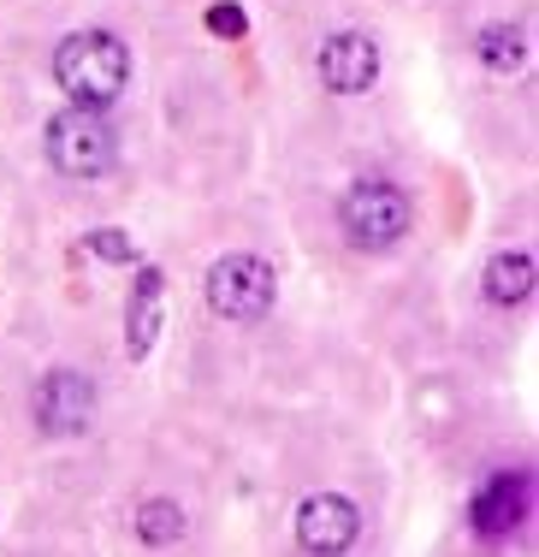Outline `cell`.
<instances>
[{"instance_id":"9c48e42d","label":"cell","mask_w":539,"mask_h":557,"mask_svg":"<svg viewBox=\"0 0 539 557\" xmlns=\"http://www.w3.org/2000/svg\"><path fill=\"white\" fill-rule=\"evenodd\" d=\"M161 297H166L161 268H137V278H130V302H125V350L130 356L154 350V333H161Z\"/></svg>"},{"instance_id":"8992f818","label":"cell","mask_w":539,"mask_h":557,"mask_svg":"<svg viewBox=\"0 0 539 557\" xmlns=\"http://www.w3.org/2000/svg\"><path fill=\"white\" fill-rule=\"evenodd\" d=\"M321 84L333 96H367L379 84V42L362 30H338L321 42Z\"/></svg>"},{"instance_id":"ba28073f","label":"cell","mask_w":539,"mask_h":557,"mask_svg":"<svg viewBox=\"0 0 539 557\" xmlns=\"http://www.w3.org/2000/svg\"><path fill=\"white\" fill-rule=\"evenodd\" d=\"M528 493H534V481L522 469L516 474H492V481L475 493V528H480L486 540L522 528V516H528Z\"/></svg>"},{"instance_id":"5b68a950","label":"cell","mask_w":539,"mask_h":557,"mask_svg":"<svg viewBox=\"0 0 539 557\" xmlns=\"http://www.w3.org/2000/svg\"><path fill=\"white\" fill-rule=\"evenodd\" d=\"M362 540V510L344 493H309L297 504V546L309 557H344Z\"/></svg>"},{"instance_id":"30bf717a","label":"cell","mask_w":539,"mask_h":557,"mask_svg":"<svg viewBox=\"0 0 539 557\" xmlns=\"http://www.w3.org/2000/svg\"><path fill=\"white\" fill-rule=\"evenodd\" d=\"M480 290H486V302H498V309L528 302L534 297V256L528 249H498V256L486 261V273H480Z\"/></svg>"},{"instance_id":"4fadbf2b","label":"cell","mask_w":539,"mask_h":557,"mask_svg":"<svg viewBox=\"0 0 539 557\" xmlns=\"http://www.w3.org/2000/svg\"><path fill=\"white\" fill-rule=\"evenodd\" d=\"M208 30L226 36V42H238V36H249V12L238 7V0H214V7H208Z\"/></svg>"},{"instance_id":"3957f363","label":"cell","mask_w":539,"mask_h":557,"mask_svg":"<svg viewBox=\"0 0 539 557\" xmlns=\"http://www.w3.org/2000/svg\"><path fill=\"white\" fill-rule=\"evenodd\" d=\"M338 225L356 249H391L410 232V196L386 178H362L356 190H344L338 202Z\"/></svg>"},{"instance_id":"5bb4252c","label":"cell","mask_w":539,"mask_h":557,"mask_svg":"<svg viewBox=\"0 0 539 557\" xmlns=\"http://www.w3.org/2000/svg\"><path fill=\"white\" fill-rule=\"evenodd\" d=\"M84 249H89V256H101V261H130V256H137L125 232H89Z\"/></svg>"},{"instance_id":"277c9868","label":"cell","mask_w":539,"mask_h":557,"mask_svg":"<svg viewBox=\"0 0 539 557\" xmlns=\"http://www.w3.org/2000/svg\"><path fill=\"white\" fill-rule=\"evenodd\" d=\"M202 290H208V309H214L220 321H261V314L273 309V297H279V273L261 256H220L214 268H208Z\"/></svg>"},{"instance_id":"8fae6325","label":"cell","mask_w":539,"mask_h":557,"mask_svg":"<svg viewBox=\"0 0 539 557\" xmlns=\"http://www.w3.org/2000/svg\"><path fill=\"white\" fill-rule=\"evenodd\" d=\"M184 528H190V516H184L178 498H149L137 510V534L149 546H173V540H184Z\"/></svg>"},{"instance_id":"7c38bea8","label":"cell","mask_w":539,"mask_h":557,"mask_svg":"<svg viewBox=\"0 0 539 557\" xmlns=\"http://www.w3.org/2000/svg\"><path fill=\"white\" fill-rule=\"evenodd\" d=\"M475 48H480V60L492 65V72H516V65L528 60V42H522L516 24H486Z\"/></svg>"},{"instance_id":"7a4b0ae2","label":"cell","mask_w":539,"mask_h":557,"mask_svg":"<svg viewBox=\"0 0 539 557\" xmlns=\"http://www.w3.org/2000/svg\"><path fill=\"white\" fill-rule=\"evenodd\" d=\"M120 143H113V125L89 108H60L48 119V161H54L65 178H101L113 166Z\"/></svg>"},{"instance_id":"6da1fadb","label":"cell","mask_w":539,"mask_h":557,"mask_svg":"<svg viewBox=\"0 0 539 557\" xmlns=\"http://www.w3.org/2000/svg\"><path fill=\"white\" fill-rule=\"evenodd\" d=\"M54 84L72 96V108L101 113L130 84V48L113 30H77L54 48Z\"/></svg>"},{"instance_id":"52a82bcc","label":"cell","mask_w":539,"mask_h":557,"mask_svg":"<svg viewBox=\"0 0 539 557\" xmlns=\"http://www.w3.org/2000/svg\"><path fill=\"white\" fill-rule=\"evenodd\" d=\"M96 416V386L77 368H54L36 386V428L42 433H84Z\"/></svg>"}]
</instances>
